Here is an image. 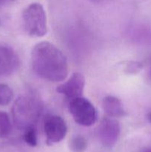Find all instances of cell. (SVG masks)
Masks as SVG:
<instances>
[{
    "label": "cell",
    "mask_w": 151,
    "mask_h": 152,
    "mask_svg": "<svg viewBox=\"0 0 151 152\" xmlns=\"http://www.w3.org/2000/svg\"><path fill=\"white\" fill-rule=\"evenodd\" d=\"M85 86V79L79 72H75L65 83L59 85L56 88L58 93L63 94L70 99L82 96Z\"/></svg>",
    "instance_id": "52a82bcc"
},
{
    "label": "cell",
    "mask_w": 151,
    "mask_h": 152,
    "mask_svg": "<svg viewBox=\"0 0 151 152\" xmlns=\"http://www.w3.org/2000/svg\"><path fill=\"white\" fill-rule=\"evenodd\" d=\"M121 134V126L115 119L107 116L101 121L99 137L102 145L110 148L115 145Z\"/></svg>",
    "instance_id": "8992f818"
},
{
    "label": "cell",
    "mask_w": 151,
    "mask_h": 152,
    "mask_svg": "<svg viewBox=\"0 0 151 152\" xmlns=\"http://www.w3.org/2000/svg\"><path fill=\"white\" fill-rule=\"evenodd\" d=\"M42 111V105L36 97L25 95L18 97L12 107L14 124L21 130L35 127Z\"/></svg>",
    "instance_id": "7a4b0ae2"
},
{
    "label": "cell",
    "mask_w": 151,
    "mask_h": 152,
    "mask_svg": "<svg viewBox=\"0 0 151 152\" xmlns=\"http://www.w3.org/2000/svg\"><path fill=\"white\" fill-rule=\"evenodd\" d=\"M92 1H94V2H100V1H103V0H91Z\"/></svg>",
    "instance_id": "e0dca14e"
},
{
    "label": "cell",
    "mask_w": 151,
    "mask_h": 152,
    "mask_svg": "<svg viewBox=\"0 0 151 152\" xmlns=\"http://www.w3.org/2000/svg\"><path fill=\"white\" fill-rule=\"evenodd\" d=\"M69 148L71 152H84L87 148V141L82 135H76L70 140Z\"/></svg>",
    "instance_id": "30bf717a"
},
{
    "label": "cell",
    "mask_w": 151,
    "mask_h": 152,
    "mask_svg": "<svg viewBox=\"0 0 151 152\" xmlns=\"http://www.w3.org/2000/svg\"><path fill=\"white\" fill-rule=\"evenodd\" d=\"M142 68V65L140 62H130L127 64L125 67V71L127 74H136Z\"/></svg>",
    "instance_id": "5bb4252c"
},
{
    "label": "cell",
    "mask_w": 151,
    "mask_h": 152,
    "mask_svg": "<svg viewBox=\"0 0 151 152\" xmlns=\"http://www.w3.org/2000/svg\"><path fill=\"white\" fill-rule=\"evenodd\" d=\"M4 1H5V0H0V4H1V3H3V2H4Z\"/></svg>",
    "instance_id": "d6986e66"
},
{
    "label": "cell",
    "mask_w": 151,
    "mask_h": 152,
    "mask_svg": "<svg viewBox=\"0 0 151 152\" xmlns=\"http://www.w3.org/2000/svg\"><path fill=\"white\" fill-rule=\"evenodd\" d=\"M24 131L25 132H24L23 137L25 142L31 147L36 146L38 140H37V134L35 127L28 128Z\"/></svg>",
    "instance_id": "4fadbf2b"
},
{
    "label": "cell",
    "mask_w": 151,
    "mask_h": 152,
    "mask_svg": "<svg viewBox=\"0 0 151 152\" xmlns=\"http://www.w3.org/2000/svg\"><path fill=\"white\" fill-rule=\"evenodd\" d=\"M44 132L47 143H58L65 139L68 133V126L60 116L47 114L44 120Z\"/></svg>",
    "instance_id": "5b68a950"
},
{
    "label": "cell",
    "mask_w": 151,
    "mask_h": 152,
    "mask_svg": "<svg viewBox=\"0 0 151 152\" xmlns=\"http://www.w3.org/2000/svg\"><path fill=\"white\" fill-rule=\"evenodd\" d=\"M69 111L74 121L84 127L93 126L97 120V111L89 99L79 96L70 99Z\"/></svg>",
    "instance_id": "277c9868"
},
{
    "label": "cell",
    "mask_w": 151,
    "mask_h": 152,
    "mask_svg": "<svg viewBox=\"0 0 151 152\" xmlns=\"http://www.w3.org/2000/svg\"><path fill=\"white\" fill-rule=\"evenodd\" d=\"M12 124L10 117L4 111H0V138H5L10 135Z\"/></svg>",
    "instance_id": "8fae6325"
},
{
    "label": "cell",
    "mask_w": 151,
    "mask_h": 152,
    "mask_svg": "<svg viewBox=\"0 0 151 152\" xmlns=\"http://www.w3.org/2000/svg\"><path fill=\"white\" fill-rule=\"evenodd\" d=\"M147 120L150 123H151V111L147 113Z\"/></svg>",
    "instance_id": "9a60e30c"
},
{
    "label": "cell",
    "mask_w": 151,
    "mask_h": 152,
    "mask_svg": "<svg viewBox=\"0 0 151 152\" xmlns=\"http://www.w3.org/2000/svg\"><path fill=\"white\" fill-rule=\"evenodd\" d=\"M31 63L34 72L47 81H63L69 72L65 55L49 42H41L34 46L31 52Z\"/></svg>",
    "instance_id": "6da1fadb"
},
{
    "label": "cell",
    "mask_w": 151,
    "mask_h": 152,
    "mask_svg": "<svg viewBox=\"0 0 151 152\" xmlns=\"http://www.w3.org/2000/svg\"><path fill=\"white\" fill-rule=\"evenodd\" d=\"M142 152H151V146H148L145 148Z\"/></svg>",
    "instance_id": "2e32d148"
},
{
    "label": "cell",
    "mask_w": 151,
    "mask_h": 152,
    "mask_svg": "<svg viewBox=\"0 0 151 152\" xmlns=\"http://www.w3.org/2000/svg\"><path fill=\"white\" fill-rule=\"evenodd\" d=\"M149 77H150V78L151 79V69L150 70V72H149Z\"/></svg>",
    "instance_id": "ac0fdd59"
},
{
    "label": "cell",
    "mask_w": 151,
    "mask_h": 152,
    "mask_svg": "<svg viewBox=\"0 0 151 152\" xmlns=\"http://www.w3.org/2000/svg\"><path fill=\"white\" fill-rule=\"evenodd\" d=\"M102 108L107 117L113 118L122 117L127 114L121 100L113 96H107L104 98Z\"/></svg>",
    "instance_id": "9c48e42d"
},
{
    "label": "cell",
    "mask_w": 151,
    "mask_h": 152,
    "mask_svg": "<svg viewBox=\"0 0 151 152\" xmlns=\"http://www.w3.org/2000/svg\"><path fill=\"white\" fill-rule=\"evenodd\" d=\"M20 65L19 57L10 46L0 45V77L13 74Z\"/></svg>",
    "instance_id": "ba28073f"
},
{
    "label": "cell",
    "mask_w": 151,
    "mask_h": 152,
    "mask_svg": "<svg viewBox=\"0 0 151 152\" xmlns=\"http://www.w3.org/2000/svg\"><path fill=\"white\" fill-rule=\"evenodd\" d=\"M13 99V91L6 84L0 83V106L9 105Z\"/></svg>",
    "instance_id": "7c38bea8"
},
{
    "label": "cell",
    "mask_w": 151,
    "mask_h": 152,
    "mask_svg": "<svg viewBox=\"0 0 151 152\" xmlns=\"http://www.w3.org/2000/svg\"><path fill=\"white\" fill-rule=\"evenodd\" d=\"M22 22L25 31L30 37L39 38L47 34V16L40 3H31L24 10Z\"/></svg>",
    "instance_id": "3957f363"
}]
</instances>
